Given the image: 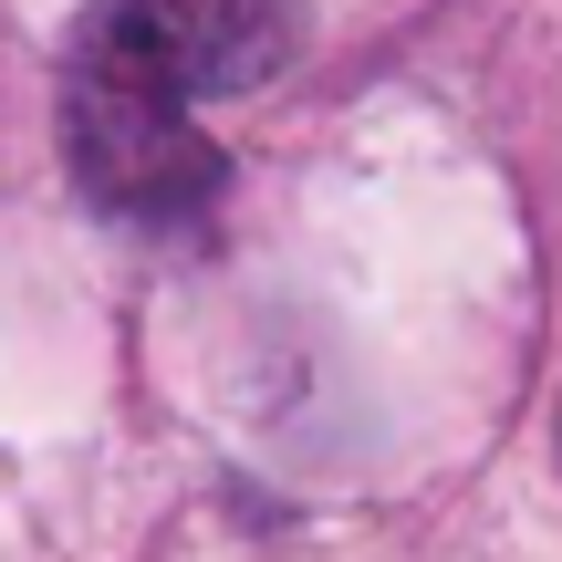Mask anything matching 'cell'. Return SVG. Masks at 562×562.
Listing matches in <instances>:
<instances>
[{"instance_id": "obj_1", "label": "cell", "mask_w": 562, "mask_h": 562, "mask_svg": "<svg viewBox=\"0 0 562 562\" xmlns=\"http://www.w3.org/2000/svg\"><path fill=\"white\" fill-rule=\"evenodd\" d=\"M292 42V0H104L74 42L63 136L74 178L115 220H188L209 209V167L188 104L261 83Z\"/></svg>"}]
</instances>
